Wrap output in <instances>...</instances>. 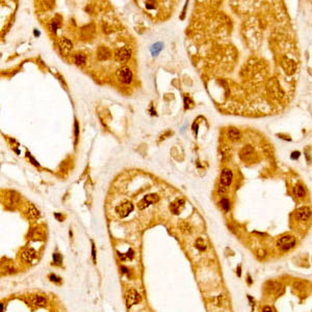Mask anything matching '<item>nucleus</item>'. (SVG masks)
I'll use <instances>...</instances> for the list:
<instances>
[{
	"instance_id": "obj_1",
	"label": "nucleus",
	"mask_w": 312,
	"mask_h": 312,
	"mask_svg": "<svg viewBox=\"0 0 312 312\" xmlns=\"http://www.w3.org/2000/svg\"><path fill=\"white\" fill-rule=\"evenodd\" d=\"M116 76H117L118 80H119L121 83L124 84H130L132 81L133 74L132 71L129 67H121L120 69H118L117 73H116Z\"/></svg>"
},
{
	"instance_id": "obj_2",
	"label": "nucleus",
	"mask_w": 312,
	"mask_h": 312,
	"mask_svg": "<svg viewBox=\"0 0 312 312\" xmlns=\"http://www.w3.org/2000/svg\"><path fill=\"white\" fill-rule=\"evenodd\" d=\"M296 244V240L292 235H284L280 237L277 242V246L281 251H289L292 248H295Z\"/></svg>"
},
{
	"instance_id": "obj_3",
	"label": "nucleus",
	"mask_w": 312,
	"mask_h": 312,
	"mask_svg": "<svg viewBox=\"0 0 312 312\" xmlns=\"http://www.w3.org/2000/svg\"><path fill=\"white\" fill-rule=\"evenodd\" d=\"M125 298H126V304L127 307L130 308L133 305H136L140 303L142 301V296L139 292H137L135 289H129L126 291V295H125Z\"/></svg>"
},
{
	"instance_id": "obj_4",
	"label": "nucleus",
	"mask_w": 312,
	"mask_h": 312,
	"mask_svg": "<svg viewBox=\"0 0 312 312\" xmlns=\"http://www.w3.org/2000/svg\"><path fill=\"white\" fill-rule=\"evenodd\" d=\"M133 208H134V206H133L132 203L126 201V202L121 203V204L116 207V212L119 214L120 218H126L132 212Z\"/></svg>"
},
{
	"instance_id": "obj_5",
	"label": "nucleus",
	"mask_w": 312,
	"mask_h": 312,
	"mask_svg": "<svg viewBox=\"0 0 312 312\" xmlns=\"http://www.w3.org/2000/svg\"><path fill=\"white\" fill-rule=\"evenodd\" d=\"M57 46H58L59 52L62 55H69L71 50L73 49L72 42L67 38H59L58 41H57Z\"/></svg>"
},
{
	"instance_id": "obj_6",
	"label": "nucleus",
	"mask_w": 312,
	"mask_h": 312,
	"mask_svg": "<svg viewBox=\"0 0 312 312\" xmlns=\"http://www.w3.org/2000/svg\"><path fill=\"white\" fill-rule=\"evenodd\" d=\"M131 57V50L127 47L117 49L115 51V59L119 62H126Z\"/></svg>"
},
{
	"instance_id": "obj_7",
	"label": "nucleus",
	"mask_w": 312,
	"mask_h": 312,
	"mask_svg": "<svg viewBox=\"0 0 312 312\" xmlns=\"http://www.w3.org/2000/svg\"><path fill=\"white\" fill-rule=\"evenodd\" d=\"M158 201H159V197H158L156 194H150V195L145 196V197L139 202L137 206H139V208L140 209V210H142V209H146L149 205L155 204V203H157Z\"/></svg>"
},
{
	"instance_id": "obj_8",
	"label": "nucleus",
	"mask_w": 312,
	"mask_h": 312,
	"mask_svg": "<svg viewBox=\"0 0 312 312\" xmlns=\"http://www.w3.org/2000/svg\"><path fill=\"white\" fill-rule=\"evenodd\" d=\"M311 209L307 206L300 207L298 209H296L295 212V218L296 220H300V222H305V220H308L311 217Z\"/></svg>"
},
{
	"instance_id": "obj_9",
	"label": "nucleus",
	"mask_w": 312,
	"mask_h": 312,
	"mask_svg": "<svg viewBox=\"0 0 312 312\" xmlns=\"http://www.w3.org/2000/svg\"><path fill=\"white\" fill-rule=\"evenodd\" d=\"M233 179V173L231 170L229 169H224L222 171V174H220V184L223 186H226L228 187L231 184Z\"/></svg>"
},
{
	"instance_id": "obj_10",
	"label": "nucleus",
	"mask_w": 312,
	"mask_h": 312,
	"mask_svg": "<svg viewBox=\"0 0 312 312\" xmlns=\"http://www.w3.org/2000/svg\"><path fill=\"white\" fill-rule=\"evenodd\" d=\"M35 256H37V252L31 248L25 249L21 252V259L23 260L24 262H27V263L32 262L33 259L35 258Z\"/></svg>"
},
{
	"instance_id": "obj_11",
	"label": "nucleus",
	"mask_w": 312,
	"mask_h": 312,
	"mask_svg": "<svg viewBox=\"0 0 312 312\" xmlns=\"http://www.w3.org/2000/svg\"><path fill=\"white\" fill-rule=\"evenodd\" d=\"M185 201L183 199H176L174 202L171 203L170 205V210L171 212H173L174 214H179L180 211L182 210V208L184 207Z\"/></svg>"
},
{
	"instance_id": "obj_12",
	"label": "nucleus",
	"mask_w": 312,
	"mask_h": 312,
	"mask_svg": "<svg viewBox=\"0 0 312 312\" xmlns=\"http://www.w3.org/2000/svg\"><path fill=\"white\" fill-rule=\"evenodd\" d=\"M111 55V52L110 50L107 48V47H104V46H101L98 48L97 50V56L98 58L100 59V61H105V59H107L110 57Z\"/></svg>"
},
{
	"instance_id": "obj_13",
	"label": "nucleus",
	"mask_w": 312,
	"mask_h": 312,
	"mask_svg": "<svg viewBox=\"0 0 312 312\" xmlns=\"http://www.w3.org/2000/svg\"><path fill=\"white\" fill-rule=\"evenodd\" d=\"M254 154V149L251 146H246L242 149L240 151V157L244 161H248L252 158V156Z\"/></svg>"
},
{
	"instance_id": "obj_14",
	"label": "nucleus",
	"mask_w": 312,
	"mask_h": 312,
	"mask_svg": "<svg viewBox=\"0 0 312 312\" xmlns=\"http://www.w3.org/2000/svg\"><path fill=\"white\" fill-rule=\"evenodd\" d=\"M29 301L32 305L34 306H45L47 304V300L44 296L39 295H33L29 296Z\"/></svg>"
},
{
	"instance_id": "obj_15",
	"label": "nucleus",
	"mask_w": 312,
	"mask_h": 312,
	"mask_svg": "<svg viewBox=\"0 0 312 312\" xmlns=\"http://www.w3.org/2000/svg\"><path fill=\"white\" fill-rule=\"evenodd\" d=\"M26 213H27V217L29 218H38L40 217L39 210H38V209L35 208L34 205H32V204H30L29 206H28V209H27V211H26Z\"/></svg>"
},
{
	"instance_id": "obj_16",
	"label": "nucleus",
	"mask_w": 312,
	"mask_h": 312,
	"mask_svg": "<svg viewBox=\"0 0 312 312\" xmlns=\"http://www.w3.org/2000/svg\"><path fill=\"white\" fill-rule=\"evenodd\" d=\"M240 136H242V134H240V131L238 130V129L236 128H230L228 130V137L231 140H238L240 139Z\"/></svg>"
},
{
	"instance_id": "obj_17",
	"label": "nucleus",
	"mask_w": 312,
	"mask_h": 312,
	"mask_svg": "<svg viewBox=\"0 0 312 312\" xmlns=\"http://www.w3.org/2000/svg\"><path fill=\"white\" fill-rule=\"evenodd\" d=\"M86 59V57L83 53H76V54L74 55V62L77 66H82V64H84Z\"/></svg>"
},
{
	"instance_id": "obj_18",
	"label": "nucleus",
	"mask_w": 312,
	"mask_h": 312,
	"mask_svg": "<svg viewBox=\"0 0 312 312\" xmlns=\"http://www.w3.org/2000/svg\"><path fill=\"white\" fill-rule=\"evenodd\" d=\"M293 191H295V195H296L298 198H304L305 195H306V191H305L304 186L301 185V184L296 185V186L295 187V189H293Z\"/></svg>"
},
{
	"instance_id": "obj_19",
	"label": "nucleus",
	"mask_w": 312,
	"mask_h": 312,
	"mask_svg": "<svg viewBox=\"0 0 312 312\" xmlns=\"http://www.w3.org/2000/svg\"><path fill=\"white\" fill-rule=\"evenodd\" d=\"M195 247L199 250L200 252H203L206 250V244H205L204 239H203L202 237L197 238V240L195 242Z\"/></svg>"
},
{
	"instance_id": "obj_20",
	"label": "nucleus",
	"mask_w": 312,
	"mask_h": 312,
	"mask_svg": "<svg viewBox=\"0 0 312 312\" xmlns=\"http://www.w3.org/2000/svg\"><path fill=\"white\" fill-rule=\"evenodd\" d=\"M162 48H164V44L162 43H155L154 45H152V47H151V53H152L153 56H156L161 51Z\"/></svg>"
},
{
	"instance_id": "obj_21",
	"label": "nucleus",
	"mask_w": 312,
	"mask_h": 312,
	"mask_svg": "<svg viewBox=\"0 0 312 312\" xmlns=\"http://www.w3.org/2000/svg\"><path fill=\"white\" fill-rule=\"evenodd\" d=\"M58 26H59V21H58V20L52 19L50 23H49V30H50L52 33H55V32H56V29H57V27H58Z\"/></svg>"
},
{
	"instance_id": "obj_22",
	"label": "nucleus",
	"mask_w": 312,
	"mask_h": 312,
	"mask_svg": "<svg viewBox=\"0 0 312 312\" xmlns=\"http://www.w3.org/2000/svg\"><path fill=\"white\" fill-rule=\"evenodd\" d=\"M220 205L225 211H229L230 210V201L226 198H223L222 200L220 201Z\"/></svg>"
},
{
	"instance_id": "obj_23",
	"label": "nucleus",
	"mask_w": 312,
	"mask_h": 312,
	"mask_svg": "<svg viewBox=\"0 0 312 312\" xmlns=\"http://www.w3.org/2000/svg\"><path fill=\"white\" fill-rule=\"evenodd\" d=\"M180 230H181L183 233H190L191 232V227L188 223L183 222L180 224Z\"/></svg>"
},
{
	"instance_id": "obj_24",
	"label": "nucleus",
	"mask_w": 312,
	"mask_h": 312,
	"mask_svg": "<svg viewBox=\"0 0 312 312\" xmlns=\"http://www.w3.org/2000/svg\"><path fill=\"white\" fill-rule=\"evenodd\" d=\"M53 258V264L54 265H61L62 262V257L59 253H54L52 255Z\"/></svg>"
},
{
	"instance_id": "obj_25",
	"label": "nucleus",
	"mask_w": 312,
	"mask_h": 312,
	"mask_svg": "<svg viewBox=\"0 0 312 312\" xmlns=\"http://www.w3.org/2000/svg\"><path fill=\"white\" fill-rule=\"evenodd\" d=\"M193 106H194V101L188 96H185V97H184V108L188 109V108H191Z\"/></svg>"
},
{
	"instance_id": "obj_26",
	"label": "nucleus",
	"mask_w": 312,
	"mask_h": 312,
	"mask_svg": "<svg viewBox=\"0 0 312 312\" xmlns=\"http://www.w3.org/2000/svg\"><path fill=\"white\" fill-rule=\"evenodd\" d=\"M48 278H49V280H50L51 282L56 283V284H59V283L62 282V278L58 277V276H56L55 274H50Z\"/></svg>"
},
{
	"instance_id": "obj_27",
	"label": "nucleus",
	"mask_w": 312,
	"mask_h": 312,
	"mask_svg": "<svg viewBox=\"0 0 312 312\" xmlns=\"http://www.w3.org/2000/svg\"><path fill=\"white\" fill-rule=\"evenodd\" d=\"M218 195H220V196L225 195V194L227 193V187L226 186H223V185H220V186H218Z\"/></svg>"
},
{
	"instance_id": "obj_28",
	"label": "nucleus",
	"mask_w": 312,
	"mask_h": 312,
	"mask_svg": "<svg viewBox=\"0 0 312 312\" xmlns=\"http://www.w3.org/2000/svg\"><path fill=\"white\" fill-rule=\"evenodd\" d=\"M92 257H93V261L94 263H96L97 261V258H96V248H95V244L92 242Z\"/></svg>"
},
{
	"instance_id": "obj_29",
	"label": "nucleus",
	"mask_w": 312,
	"mask_h": 312,
	"mask_svg": "<svg viewBox=\"0 0 312 312\" xmlns=\"http://www.w3.org/2000/svg\"><path fill=\"white\" fill-rule=\"evenodd\" d=\"M133 256H134V252H133V250L132 249H129L128 251H127V253H126L127 259H132Z\"/></svg>"
},
{
	"instance_id": "obj_30",
	"label": "nucleus",
	"mask_w": 312,
	"mask_h": 312,
	"mask_svg": "<svg viewBox=\"0 0 312 312\" xmlns=\"http://www.w3.org/2000/svg\"><path fill=\"white\" fill-rule=\"evenodd\" d=\"M5 271L8 272V273H10V274L15 273V267L13 266V265H6V266H5Z\"/></svg>"
},
{
	"instance_id": "obj_31",
	"label": "nucleus",
	"mask_w": 312,
	"mask_h": 312,
	"mask_svg": "<svg viewBox=\"0 0 312 312\" xmlns=\"http://www.w3.org/2000/svg\"><path fill=\"white\" fill-rule=\"evenodd\" d=\"M293 287L296 288V289H301V288H303V287H304V284H303L302 282H295V283H293Z\"/></svg>"
},
{
	"instance_id": "obj_32",
	"label": "nucleus",
	"mask_w": 312,
	"mask_h": 312,
	"mask_svg": "<svg viewBox=\"0 0 312 312\" xmlns=\"http://www.w3.org/2000/svg\"><path fill=\"white\" fill-rule=\"evenodd\" d=\"M300 152H298V151H295V152H292V153H291V156H290V157H291V159H298V157H300Z\"/></svg>"
},
{
	"instance_id": "obj_33",
	"label": "nucleus",
	"mask_w": 312,
	"mask_h": 312,
	"mask_svg": "<svg viewBox=\"0 0 312 312\" xmlns=\"http://www.w3.org/2000/svg\"><path fill=\"white\" fill-rule=\"evenodd\" d=\"M247 298H248V300H249V302H250V305H251L252 307L255 306V301H254V298H252L251 296H249V295L247 296Z\"/></svg>"
},
{
	"instance_id": "obj_34",
	"label": "nucleus",
	"mask_w": 312,
	"mask_h": 312,
	"mask_svg": "<svg viewBox=\"0 0 312 312\" xmlns=\"http://www.w3.org/2000/svg\"><path fill=\"white\" fill-rule=\"evenodd\" d=\"M78 134H79V127H78V123L75 122V135H76V140L78 139Z\"/></svg>"
},
{
	"instance_id": "obj_35",
	"label": "nucleus",
	"mask_w": 312,
	"mask_h": 312,
	"mask_svg": "<svg viewBox=\"0 0 312 312\" xmlns=\"http://www.w3.org/2000/svg\"><path fill=\"white\" fill-rule=\"evenodd\" d=\"M262 312H273V309L269 306H264L263 308H262Z\"/></svg>"
},
{
	"instance_id": "obj_36",
	"label": "nucleus",
	"mask_w": 312,
	"mask_h": 312,
	"mask_svg": "<svg viewBox=\"0 0 312 312\" xmlns=\"http://www.w3.org/2000/svg\"><path fill=\"white\" fill-rule=\"evenodd\" d=\"M236 275H237L238 277H242V266H240V265H238L237 268H236Z\"/></svg>"
},
{
	"instance_id": "obj_37",
	"label": "nucleus",
	"mask_w": 312,
	"mask_h": 312,
	"mask_svg": "<svg viewBox=\"0 0 312 312\" xmlns=\"http://www.w3.org/2000/svg\"><path fill=\"white\" fill-rule=\"evenodd\" d=\"M27 156L30 158V160H31V161H32V164H34V166H39V162H37V161H35V159H34V158H33V157H31V156H30V153H27Z\"/></svg>"
},
{
	"instance_id": "obj_38",
	"label": "nucleus",
	"mask_w": 312,
	"mask_h": 312,
	"mask_svg": "<svg viewBox=\"0 0 312 312\" xmlns=\"http://www.w3.org/2000/svg\"><path fill=\"white\" fill-rule=\"evenodd\" d=\"M54 217L56 218L57 220H59V222H62V215L59 214V213H54Z\"/></svg>"
},
{
	"instance_id": "obj_39",
	"label": "nucleus",
	"mask_w": 312,
	"mask_h": 312,
	"mask_svg": "<svg viewBox=\"0 0 312 312\" xmlns=\"http://www.w3.org/2000/svg\"><path fill=\"white\" fill-rule=\"evenodd\" d=\"M258 256H259L260 258H261V257H264V256H265V251H264V250H262V251L260 250V251H259V254H258Z\"/></svg>"
},
{
	"instance_id": "obj_40",
	"label": "nucleus",
	"mask_w": 312,
	"mask_h": 312,
	"mask_svg": "<svg viewBox=\"0 0 312 312\" xmlns=\"http://www.w3.org/2000/svg\"><path fill=\"white\" fill-rule=\"evenodd\" d=\"M121 269H122V273H123V274H127V273H128V268H127V267L121 266Z\"/></svg>"
},
{
	"instance_id": "obj_41",
	"label": "nucleus",
	"mask_w": 312,
	"mask_h": 312,
	"mask_svg": "<svg viewBox=\"0 0 312 312\" xmlns=\"http://www.w3.org/2000/svg\"><path fill=\"white\" fill-rule=\"evenodd\" d=\"M247 281H248V284L249 285H251L252 283H253V281H252V278H251V276H250V275H248V279H247Z\"/></svg>"
},
{
	"instance_id": "obj_42",
	"label": "nucleus",
	"mask_w": 312,
	"mask_h": 312,
	"mask_svg": "<svg viewBox=\"0 0 312 312\" xmlns=\"http://www.w3.org/2000/svg\"><path fill=\"white\" fill-rule=\"evenodd\" d=\"M0 312H3V303L0 304Z\"/></svg>"
}]
</instances>
